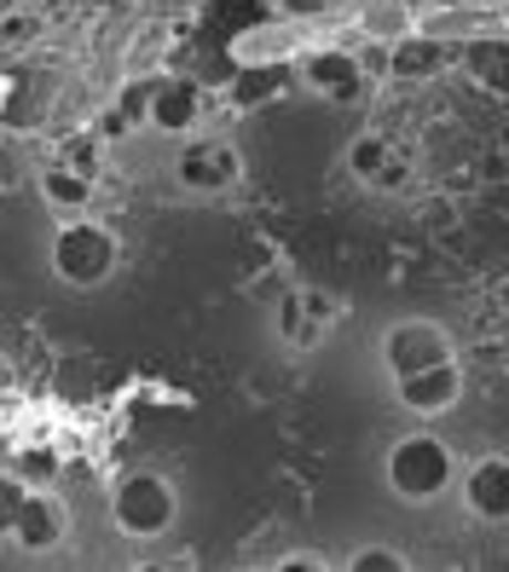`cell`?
<instances>
[{
    "label": "cell",
    "instance_id": "6",
    "mask_svg": "<svg viewBox=\"0 0 509 572\" xmlns=\"http://www.w3.org/2000/svg\"><path fill=\"white\" fill-rule=\"evenodd\" d=\"M174 174L191 191H226V186H238V150L226 139H191L180 150V163H174Z\"/></svg>",
    "mask_w": 509,
    "mask_h": 572
},
{
    "label": "cell",
    "instance_id": "22",
    "mask_svg": "<svg viewBox=\"0 0 509 572\" xmlns=\"http://www.w3.org/2000/svg\"><path fill=\"white\" fill-rule=\"evenodd\" d=\"M127 127H134V122H127V111H122V104H116V111H105V116H98V134H105V139H122Z\"/></svg>",
    "mask_w": 509,
    "mask_h": 572
},
{
    "label": "cell",
    "instance_id": "21",
    "mask_svg": "<svg viewBox=\"0 0 509 572\" xmlns=\"http://www.w3.org/2000/svg\"><path fill=\"white\" fill-rule=\"evenodd\" d=\"M150 93H157V82H134V87H127L122 93V111H127V122H150Z\"/></svg>",
    "mask_w": 509,
    "mask_h": 572
},
{
    "label": "cell",
    "instance_id": "8",
    "mask_svg": "<svg viewBox=\"0 0 509 572\" xmlns=\"http://www.w3.org/2000/svg\"><path fill=\"white\" fill-rule=\"evenodd\" d=\"M202 116V82L197 75H163L157 93H150V127L163 134H186Z\"/></svg>",
    "mask_w": 509,
    "mask_h": 572
},
{
    "label": "cell",
    "instance_id": "19",
    "mask_svg": "<svg viewBox=\"0 0 509 572\" xmlns=\"http://www.w3.org/2000/svg\"><path fill=\"white\" fill-rule=\"evenodd\" d=\"M295 295H301V306H308V312H313L319 324H336V312H342V301L330 295V290H319V283H308V290H295Z\"/></svg>",
    "mask_w": 509,
    "mask_h": 572
},
{
    "label": "cell",
    "instance_id": "10",
    "mask_svg": "<svg viewBox=\"0 0 509 572\" xmlns=\"http://www.w3.org/2000/svg\"><path fill=\"white\" fill-rule=\"evenodd\" d=\"M301 75H308L324 98H360L365 93V75H360V64H353V52H313Z\"/></svg>",
    "mask_w": 509,
    "mask_h": 572
},
{
    "label": "cell",
    "instance_id": "1",
    "mask_svg": "<svg viewBox=\"0 0 509 572\" xmlns=\"http://www.w3.org/2000/svg\"><path fill=\"white\" fill-rule=\"evenodd\" d=\"M53 267H59L64 283H75V290L105 283L116 272V238H111V226H98L87 215H70L59 226V238H53Z\"/></svg>",
    "mask_w": 509,
    "mask_h": 572
},
{
    "label": "cell",
    "instance_id": "20",
    "mask_svg": "<svg viewBox=\"0 0 509 572\" xmlns=\"http://www.w3.org/2000/svg\"><path fill=\"white\" fill-rule=\"evenodd\" d=\"M347 566L353 572H405V555H394V550H360Z\"/></svg>",
    "mask_w": 509,
    "mask_h": 572
},
{
    "label": "cell",
    "instance_id": "18",
    "mask_svg": "<svg viewBox=\"0 0 509 572\" xmlns=\"http://www.w3.org/2000/svg\"><path fill=\"white\" fill-rule=\"evenodd\" d=\"M388 163H394V156H388V139H382V134H360V139H353V150H347V168L360 174V179H376Z\"/></svg>",
    "mask_w": 509,
    "mask_h": 572
},
{
    "label": "cell",
    "instance_id": "3",
    "mask_svg": "<svg viewBox=\"0 0 509 572\" xmlns=\"http://www.w3.org/2000/svg\"><path fill=\"white\" fill-rule=\"evenodd\" d=\"M451 468L457 457L440 446L435 434H412V439H399V446L388 451V480L399 498H440V491L451 486Z\"/></svg>",
    "mask_w": 509,
    "mask_h": 572
},
{
    "label": "cell",
    "instance_id": "17",
    "mask_svg": "<svg viewBox=\"0 0 509 572\" xmlns=\"http://www.w3.org/2000/svg\"><path fill=\"white\" fill-rule=\"evenodd\" d=\"M12 480L30 486V491H35V486H53V480H59V451H53V446L18 451V457H12Z\"/></svg>",
    "mask_w": 509,
    "mask_h": 572
},
{
    "label": "cell",
    "instance_id": "4",
    "mask_svg": "<svg viewBox=\"0 0 509 572\" xmlns=\"http://www.w3.org/2000/svg\"><path fill=\"white\" fill-rule=\"evenodd\" d=\"M7 520H12V538L23 550H53V543H64V503L46 498V486H35L30 498H23V486L12 480L7 486Z\"/></svg>",
    "mask_w": 509,
    "mask_h": 572
},
{
    "label": "cell",
    "instance_id": "12",
    "mask_svg": "<svg viewBox=\"0 0 509 572\" xmlns=\"http://www.w3.org/2000/svg\"><path fill=\"white\" fill-rule=\"evenodd\" d=\"M290 87V70H278V64H261V70H238L232 75V104L238 111H254V104H267Z\"/></svg>",
    "mask_w": 509,
    "mask_h": 572
},
{
    "label": "cell",
    "instance_id": "16",
    "mask_svg": "<svg viewBox=\"0 0 509 572\" xmlns=\"http://www.w3.org/2000/svg\"><path fill=\"white\" fill-rule=\"evenodd\" d=\"M59 163L64 168H75V174H87V179H98V163H105V134H70L64 145H59Z\"/></svg>",
    "mask_w": 509,
    "mask_h": 572
},
{
    "label": "cell",
    "instance_id": "15",
    "mask_svg": "<svg viewBox=\"0 0 509 572\" xmlns=\"http://www.w3.org/2000/svg\"><path fill=\"white\" fill-rule=\"evenodd\" d=\"M278 324H284V342H290V347H319V342H324V324L313 319L308 306H301V295H284V306H278Z\"/></svg>",
    "mask_w": 509,
    "mask_h": 572
},
{
    "label": "cell",
    "instance_id": "13",
    "mask_svg": "<svg viewBox=\"0 0 509 572\" xmlns=\"http://www.w3.org/2000/svg\"><path fill=\"white\" fill-rule=\"evenodd\" d=\"M464 64H469V75L480 87H492V93L509 98V41H475L464 52Z\"/></svg>",
    "mask_w": 509,
    "mask_h": 572
},
{
    "label": "cell",
    "instance_id": "2",
    "mask_svg": "<svg viewBox=\"0 0 509 572\" xmlns=\"http://www.w3.org/2000/svg\"><path fill=\"white\" fill-rule=\"evenodd\" d=\"M174 509H180V498H174V486L163 475H150V468H139V475H122L116 491H111V520L127 532V538H157L174 527Z\"/></svg>",
    "mask_w": 509,
    "mask_h": 572
},
{
    "label": "cell",
    "instance_id": "5",
    "mask_svg": "<svg viewBox=\"0 0 509 572\" xmlns=\"http://www.w3.org/2000/svg\"><path fill=\"white\" fill-rule=\"evenodd\" d=\"M382 353H388V371H394V376H412V371H428V364L451 358V342H446V330H440V324H428V319H405V324H394V330H388Z\"/></svg>",
    "mask_w": 509,
    "mask_h": 572
},
{
    "label": "cell",
    "instance_id": "9",
    "mask_svg": "<svg viewBox=\"0 0 509 572\" xmlns=\"http://www.w3.org/2000/svg\"><path fill=\"white\" fill-rule=\"evenodd\" d=\"M469 509L480 520H509V457H487V462H475L469 468Z\"/></svg>",
    "mask_w": 509,
    "mask_h": 572
},
{
    "label": "cell",
    "instance_id": "11",
    "mask_svg": "<svg viewBox=\"0 0 509 572\" xmlns=\"http://www.w3.org/2000/svg\"><path fill=\"white\" fill-rule=\"evenodd\" d=\"M41 197L59 208V215H87V202H93V179L87 174H75L64 163H53L41 174Z\"/></svg>",
    "mask_w": 509,
    "mask_h": 572
},
{
    "label": "cell",
    "instance_id": "14",
    "mask_svg": "<svg viewBox=\"0 0 509 572\" xmlns=\"http://www.w3.org/2000/svg\"><path fill=\"white\" fill-rule=\"evenodd\" d=\"M440 64H446V46L440 41H399L388 52V70L405 75V82H423V75H435Z\"/></svg>",
    "mask_w": 509,
    "mask_h": 572
},
{
    "label": "cell",
    "instance_id": "7",
    "mask_svg": "<svg viewBox=\"0 0 509 572\" xmlns=\"http://www.w3.org/2000/svg\"><path fill=\"white\" fill-rule=\"evenodd\" d=\"M394 387H399V405H412L417 416H435V410L457 405V394H464V371H457V358H440V364H428V371L394 376Z\"/></svg>",
    "mask_w": 509,
    "mask_h": 572
}]
</instances>
